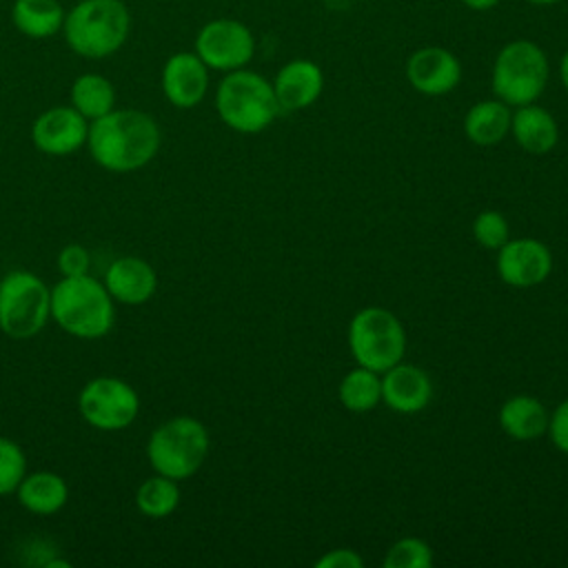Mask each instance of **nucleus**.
<instances>
[{
    "instance_id": "obj_1",
    "label": "nucleus",
    "mask_w": 568,
    "mask_h": 568,
    "mask_svg": "<svg viewBox=\"0 0 568 568\" xmlns=\"http://www.w3.org/2000/svg\"><path fill=\"white\" fill-rule=\"evenodd\" d=\"M162 133L155 118L140 109H111L89 122V155L111 173H131L146 166L158 155Z\"/></svg>"
},
{
    "instance_id": "obj_2",
    "label": "nucleus",
    "mask_w": 568,
    "mask_h": 568,
    "mask_svg": "<svg viewBox=\"0 0 568 568\" xmlns=\"http://www.w3.org/2000/svg\"><path fill=\"white\" fill-rule=\"evenodd\" d=\"M51 320L71 337L100 339L113 328L115 302L89 273L60 277L51 288Z\"/></svg>"
},
{
    "instance_id": "obj_3",
    "label": "nucleus",
    "mask_w": 568,
    "mask_h": 568,
    "mask_svg": "<svg viewBox=\"0 0 568 568\" xmlns=\"http://www.w3.org/2000/svg\"><path fill=\"white\" fill-rule=\"evenodd\" d=\"M131 16L122 0H80L62 24L69 49L82 58L113 55L129 38Z\"/></svg>"
},
{
    "instance_id": "obj_4",
    "label": "nucleus",
    "mask_w": 568,
    "mask_h": 568,
    "mask_svg": "<svg viewBox=\"0 0 568 568\" xmlns=\"http://www.w3.org/2000/svg\"><path fill=\"white\" fill-rule=\"evenodd\" d=\"M215 111L220 120L237 133L253 135L273 124L280 104L273 82L251 69L229 71L215 89Z\"/></svg>"
},
{
    "instance_id": "obj_5",
    "label": "nucleus",
    "mask_w": 568,
    "mask_h": 568,
    "mask_svg": "<svg viewBox=\"0 0 568 568\" xmlns=\"http://www.w3.org/2000/svg\"><path fill=\"white\" fill-rule=\"evenodd\" d=\"M209 448L211 437L206 426L191 415H175L151 430L146 459L153 473L184 481L204 466Z\"/></svg>"
},
{
    "instance_id": "obj_6",
    "label": "nucleus",
    "mask_w": 568,
    "mask_h": 568,
    "mask_svg": "<svg viewBox=\"0 0 568 568\" xmlns=\"http://www.w3.org/2000/svg\"><path fill=\"white\" fill-rule=\"evenodd\" d=\"M550 75L546 51L532 40L506 42L493 62L490 87L497 100L508 106H521L537 102L544 93Z\"/></svg>"
},
{
    "instance_id": "obj_7",
    "label": "nucleus",
    "mask_w": 568,
    "mask_h": 568,
    "mask_svg": "<svg viewBox=\"0 0 568 568\" xmlns=\"http://www.w3.org/2000/svg\"><path fill=\"white\" fill-rule=\"evenodd\" d=\"M353 359L375 373H384L406 353V331L395 313L382 306L359 308L346 331Z\"/></svg>"
},
{
    "instance_id": "obj_8",
    "label": "nucleus",
    "mask_w": 568,
    "mask_h": 568,
    "mask_svg": "<svg viewBox=\"0 0 568 568\" xmlns=\"http://www.w3.org/2000/svg\"><path fill=\"white\" fill-rule=\"evenodd\" d=\"M51 320V288L24 268L0 277V331L11 339L36 337Z\"/></svg>"
},
{
    "instance_id": "obj_9",
    "label": "nucleus",
    "mask_w": 568,
    "mask_h": 568,
    "mask_svg": "<svg viewBox=\"0 0 568 568\" xmlns=\"http://www.w3.org/2000/svg\"><path fill=\"white\" fill-rule=\"evenodd\" d=\"M78 410L91 428L118 433L135 422L140 413V395L129 382L113 375H100L80 388Z\"/></svg>"
},
{
    "instance_id": "obj_10",
    "label": "nucleus",
    "mask_w": 568,
    "mask_h": 568,
    "mask_svg": "<svg viewBox=\"0 0 568 568\" xmlns=\"http://www.w3.org/2000/svg\"><path fill=\"white\" fill-rule=\"evenodd\" d=\"M195 53L213 71L244 69L255 55V36L240 20L215 18L197 31Z\"/></svg>"
},
{
    "instance_id": "obj_11",
    "label": "nucleus",
    "mask_w": 568,
    "mask_h": 568,
    "mask_svg": "<svg viewBox=\"0 0 568 568\" xmlns=\"http://www.w3.org/2000/svg\"><path fill=\"white\" fill-rule=\"evenodd\" d=\"M495 268L504 284L513 288H532L548 280L552 271V253L541 240L508 237L497 248Z\"/></svg>"
},
{
    "instance_id": "obj_12",
    "label": "nucleus",
    "mask_w": 568,
    "mask_h": 568,
    "mask_svg": "<svg viewBox=\"0 0 568 568\" xmlns=\"http://www.w3.org/2000/svg\"><path fill=\"white\" fill-rule=\"evenodd\" d=\"M89 120L71 104L42 111L31 124V142L40 153L69 155L87 146Z\"/></svg>"
},
{
    "instance_id": "obj_13",
    "label": "nucleus",
    "mask_w": 568,
    "mask_h": 568,
    "mask_svg": "<svg viewBox=\"0 0 568 568\" xmlns=\"http://www.w3.org/2000/svg\"><path fill=\"white\" fill-rule=\"evenodd\" d=\"M406 80L417 93L439 98L462 82V62L446 47L428 44L408 55Z\"/></svg>"
},
{
    "instance_id": "obj_14",
    "label": "nucleus",
    "mask_w": 568,
    "mask_h": 568,
    "mask_svg": "<svg viewBox=\"0 0 568 568\" xmlns=\"http://www.w3.org/2000/svg\"><path fill=\"white\" fill-rule=\"evenodd\" d=\"M160 84L175 109H193L209 91V67L195 51L173 53L162 67Z\"/></svg>"
},
{
    "instance_id": "obj_15",
    "label": "nucleus",
    "mask_w": 568,
    "mask_h": 568,
    "mask_svg": "<svg viewBox=\"0 0 568 568\" xmlns=\"http://www.w3.org/2000/svg\"><path fill=\"white\" fill-rule=\"evenodd\" d=\"M433 382L428 373L415 364L397 362L382 373V402L399 415H415L428 406Z\"/></svg>"
},
{
    "instance_id": "obj_16",
    "label": "nucleus",
    "mask_w": 568,
    "mask_h": 568,
    "mask_svg": "<svg viewBox=\"0 0 568 568\" xmlns=\"http://www.w3.org/2000/svg\"><path fill=\"white\" fill-rule=\"evenodd\" d=\"M104 286L115 304L140 306L149 302L158 291L155 268L135 255L113 260L104 271Z\"/></svg>"
},
{
    "instance_id": "obj_17",
    "label": "nucleus",
    "mask_w": 568,
    "mask_h": 568,
    "mask_svg": "<svg viewBox=\"0 0 568 568\" xmlns=\"http://www.w3.org/2000/svg\"><path fill=\"white\" fill-rule=\"evenodd\" d=\"M280 111H302L311 106L324 91V73L317 62L306 58L288 60L273 80Z\"/></svg>"
},
{
    "instance_id": "obj_18",
    "label": "nucleus",
    "mask_w": 568,
    "mask_h": 568,
    "mask_svg": "<svg viewBox=\"0 0 568 568\" xmlns=\"http://www.w3.org/2000/svg\"><path fill=\"white\" fill-rule=\"evenodd\" d=\"M510 133L524 151L535 155L552 151L559 142V124L555 115L537 102L515 106L510 115Z\"/></svg>"
},
{
    "instance_id": "obj_19",
    "label": "nucleus",
    "mask_w": 568,
    "mask_h": 568,
    "mask_svg": "<svg viewBox=\"0 0 568 568\" xmlns=\"http://www.w3.org/2000/svg\"><path fill=\"white\" fill-rule=\"evenodd\" d=\"M20 506L38 517H49L60 513L69 501V484L62 475L53 470L27 473L16 488Z\"/></svg>"
},
{
    "instance_id": "obj_20",
    "label": "nucleus",
    "mask_w": 568,
    "mask_h": 568,
    "mask_svg": "<svg viewBox=\"0 0 568 568\" xmlns=\"http://www.w3.org/2000/svg\"><path fill=\"white\" fill-rule=\"evenodd\" d=\"M550 413L532 395H513L508 397L497 413L499 428L519 442H530L541 437L548 430Z\"/></svg>"
},
{
    "instance_id": "obj_21",
    "label": "nucleus",
    "mask_w": 568,
    "mask_h": 568,
    "mask_svg": "<svg viewBox=\"0 0 568 568\" xmlns=\"http://www.w3.org/2000/svg\"><path fill=\"white\" fill-rule=\"evenodd\" d=\"M510 115L506 102L479 100L464 115V135L477 146H495L510 133Z\"/></svg>"
},
{
    "instance_id": "obj_22",
    "label": "nucleus",
    "mask_w": 568,
    "mask_h": 568,
    "mask_svg": "<svg viewBox=\"0 0 568 568\" xmlns=\"http://www.w3.org/2000/svg\"><path fill=\"white\" fill-rule=\"evenodd\" d=\"M64 9L58 0H16L11 7L13 27L27 38H49L62 31Z\"/></svg>"
},
{
    "instance_id": "obj_23",
    "label": "nucleus",
    "mask_w": 568,
    "mask_h": 568,
    "mask_svg": "<svg viewBox=\"0 0 568 568\" xmlns=\"http://www.w3.org/2000/svg\"><path fill=\"white\" fill-rule=\"evenodd\" d=\"M71 106L89 122L115 109V89L100 73H82L71 84Z\"/></svg>"
},
{
    "instance_id": "obj_24",
    "label": "nucleus",
    "mask_w": 568,
    "mask_h": 568,
    "mask_svg": "<svg viewBox=\"0 0 568 568\" xmlns=\"http://www.w3.org/2000/svg\"><path fill=\"white\" fill-rule=\"evenodd\" d=\"M337 397L346 410L368 413L382 402V375L357 364L342 377Z\"/></svg>"
},
{
    "instance_id": "obj_25",
    "label": "nucleus",
    "mask_w": 568,
    "mask_h": 568,
    "mask_svg": "<svg viewBox=\"0 0 568 568\" xmlns=\"http://www.w3.org/2000/svg\"><path fill=\"white\" fill-rule=\"evenodd\" d=\"M180 481L153 473L151 477H146L138 490H135V508L138 513H142L149 519H164L169 515L175 513V508L180 506Z\"/></svg>"
},
{
    "instance_id": "obj_26",
    "label": "nucleus",
    "mask_w": 568,
    "mask_h": 568,
    "mask_svg": "<svg viewBox=\"0 0 568 568\" xmlns=\"http://www.w3.org/2000/svg\"><path fill=\"white\" fill-rule=\"evenodd\" d=\"M382 564L384 568H428L433 548L419 537H402L386 550Z\"/></svg>"
},
{
    "instance_id": "obj_27",
    "label": "nucleus",
    "mask_w": 568,
    "mask_h": 568,
    "mask_svg": "<svg viewBox=\"0 0 568 568\" xmlns=\"http://www.w3.org/2000/svg\"><path fill=\"white\" fill-rule=\"evenodd\" d=\"M27 475V455L22 446L0 435V497L16 493L18 484Z\"/></svg>"
},
{
    "instance_id": "obj_28",
    "label": "nucleus",
    "mask_w": 568,
    "mask_h": 568,
    "mask_svg": "<svg viewBox=\"0 0 568 568\" xmlns=\"http://www.w3.org/2000/svg\"><path fill=\"white\" fill-rule=\"evenodd\" d=\"M470 231H473L475 242L481 248H490V251H497L510 237L508 220L499 211H493V209L477 213Z\"/></svg>"
},
{
    "instance_id": "obj_29",
    "label": "nucleus",
    "mask_w": 568,
    "mask_h": 568,
    "mask_svg": "<svg viewBox=\"0 0 568 568\" xmlns=\"http://www.w3.org/2000/svg\"><path fill=\"white\" fill-rule=\"evenodd\" d=\"M89 266H91V255L78 242H71V244L62 246V251L58 253V271H60L62 277L87 275Z\"/></svg>"
},
{
    "instance_id": "obj_30",
    "label": "nucleus",
    "mask_w": 568,
    "mask_h": 568,
    "mask_svg": "<svg viewBox=\"0 0 568 568\" xmlns=\"http://www.w3.org/2000/svg\"><path fill=\"white\" fill-rule=\"evenodd\" d=\"M546 433L550 435L552 446L564 455H568V397L550 413Z\"/></svg>"
},
{
    "instance_id": "obj_31",
    "label": "nucleus",
    "mask_w": 568,
    "mask_h": 568,
    "mask_svg": "<svg viewBox=\"0 0 568 568\" xmlns=\"http://www.w3.org/2000/svg\"><path fill=\"white\" fill-rule=\"evenodd\" d=\"M364 559L353 548H333L315 559V568H362Z\"/></svg>"
},
{
    "instance_id": "obj_32",
    "label": "nucleus",
    "mask_w": 568,
    "mask_h": 568,
    "mask_svg": "<svg viewBox=\"0 0 568 568\" xmlns=\"http://www.w3.org/2000/svg\"><path fill=\"white\" fill-rule=\"evenodd\" d=\"M501 0H462V4L470 11H490L499 4Z\"/></svg>"
},
{
    "instance_id": "obj_33",
    "label": "nucleus",
    "mask_w": 568,
    "mask_h": 568,
    "mask_svg": "<svg viewBox=\"0 0 568 568\" xmlns=\"http://www.w3.org/2000/svg\"><path fill=\"white\" fill-rule=\"evenodd\" d=\"M559 78H561V84H564V89L568 93V49L564 51L561 62H559Z\"/></svg>"
},
{
    "instance_id": "obj_34",
    "label": "nucleus",
    "mask_w": 568,
    "mask_h": 568,
    "mask_svg": "<svg viewBox=\"0 0 568 568\" xmlns=\"http://www.w3.org/2000/svg\"><path fill=\"white\" fill-rule=\"evenodd\" d=\"M526 2H530V4H541V7H548V4H557V2H561V0H526Z\"/></svg>"
}]
</instances>
